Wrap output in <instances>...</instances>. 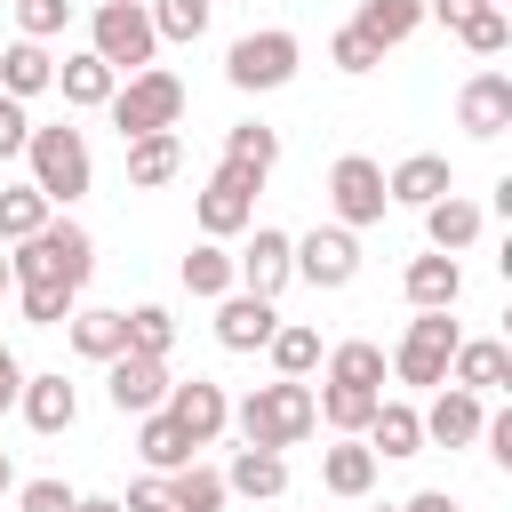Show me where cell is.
Returning <instances> with one entry per match:
<instances>
[{
	"label": "cell",
	"mask_w": 512,
	"mask_h": 512,
	"mask_svg": "<svg viewBox=\"0 0 512 512\" xmlns=\"http://www.w3.org/2000/svg\"><path fill=\"white\" fill-rule=\"evenodd\" d=\"M232 424H240V440L248 448H296L320 416H312V384H296V376H272V384H256L240 408H232Z\"/></svg>",
	"instance_id": "6da1fadb"
},
{
	"label": "cell",
	"mask_w": 512,
	"mask_h": 512,
	"mask_svg": "<svg viewBox=\"0 0 512 512\" xmlns=\"http://www.w3.org/2000/svg\"><path fill=\"white\" fill-rule=\"evenodd\" d=\"M8 272H16V288L24 280H56V288H88V272H96V240H88V224H40L32 240H16V256H8Z\"/></svg>",
	"instance_id": "7a4b0ae2"
},
{
	"label": "cell",
	"mask_w": 512,
	"mask_h": 512,
	"mask_svg": "<svg viewBox=\"0 0 512 512\" xmlns=\"http://www.w3.org/2000/svg\"><path fill=\"white\" fill-rule=\"evenodd\" d=\"M24 168H32V192L48 200V208H72L88 184H96V160H88V136L80 128H32V144H24Z\"/></svg>",
	"instance_id": "3957f363"
},
{
	"label": "cell",
	"mask_w": 512,
	"mask_h": 512,
	"mask_svg": "<svg viewBox=\"0 0 512 512\" xmlns=\"http://www.w3.org/2000/svg\"><path fill=\"white\" fill-rule=\"evenodd\" d=\"M112 128H120V144H136V136H168L176 120H184V80L168 72V64H144V72H128V88H112Z\"/></svg>",
	"instance_id": "277c9868"
},
{
	"label": "cell",
	"mask_w": 512,
	"mask_h": 512,
	"mask_svg": "<svg viewBox=\"0 0 512 512\" xmlns=\"http://www.w3.org/2000/svg\"><path fill=\"white\" fill-rule=\"evenodd\" d=\"M296 64H304V40L280 32V24H264V32H248V40L224 48V80H232L240 96H272V88H288Z\"/></svg>",
	"instance_id": "5b68a950"
},
{
	"label": "cell",
	"mask_w": 512,
	"mask_h": 512,
	"mask_svg": "<svg viewBox=\"0 0 512 512\" xmlns=\"http://www.w3.org/2000/svg\"><path fill=\"white\" fill-rule=\"evenodd\" d=\"M88 56H104L112 72H144L160 56V32L144 16V0H96L88 16Z\"/></svg>",
	"instance_id": "8992f818"
},
{
	"label": "cell",
	"mask_w": 512,
	"mask_h": 512,
	"mask_svg": "<svg viewBox=\"0 0 512 512\" xmlns=\"http://www.w3.org/2000/svg\"><path fill=\"white\" fill-rule=\"evenodd\" d=\"M256 192H264V168L248 160H216V176L200 184V232L208 240H232L256 224Z\"/></svg>",
	"instance_id": "52a82bcc"
},
{
	"label": "cell",
	"mask_w": 512,
	"mask_h": 512,
	"mask_svg": "<svg viewBox=\"0 0 512 512\" xmlns=\"http://www.w3.org/2000/svg\"><path fill=\"white\" fill-rule=\"evenodd\" d=\"M456 344H464V328H456L448 312H416L408 336H400V352H392V376H400V384H448Z\"/></svg>",
	"instance_id": "ba28073f"
},
{
	"label": "cell",
	"mask_w": 512,
	"mask_h": 512,
	"mask_svg": "<svg viewBox=\"0 0 512 512\" xmlns=\"http://www.w3.org/2000/svg\"><path fill=\"white\" fill-rule=\"evenodd\" d=\"M328 208H336V224L344 232H360V224H384V168L368 160V152H344L336 168H328Z\"/></svg>",
	"instance_id": "9c48e42d"
},
{
	"label": "cell",
	"mask_w": 512,
	"mask_h": 512,
	"mask_svg": "<svg viewBox=\"0 0 512 512\" xmlns=\"http://www.w3.org/2000/svg\"><path fill=\"white\" fill-rule=\"evenodd\" d=\"M288 256H296V280H312V288H352V272H360V240H352L344 224L304 232Z\"/></svg>",
	"instance_id": "30bf717a"
},
{
	"label": "cell",
	"mask_w": 512,
	"mask_h": 512,
	"mask_svg": "<svg viewBox=\"0 0 512 512\" xmlns=\"http://www.w3.org/2000/svg\"><path fill=\"white\" fill-rule=\"evenodd\" d=\"M288 248H296L288 232L256 224V240H248V248L232 256V288H248V296H264V304H272V296H280V288L296 280V256H288Z\"/></svg>",
	"instance_id": "8fae6325"
},
{
	"label": "cell",
	"mask_w": 512,
	"mask_h": 512,
	"mask_svg": "<svg viewBox=\"0 0 512 512\" xmlns=\"http://www.w3.org/2000/svg\"><path fill=\"white\" fill-rule=\"evenodd\" d=\"M104 400H112L120 416H152V408L168 400V360H144V352L104 360Z\"/></svg>",
	"instance_id": "7c38bea8"
},
{
	"label": "cell",
	"mask_w": 512,
	"mask_h": 512,
	"mask_svg": "<svg viewBox=\"0 0 512 512\" xmlns=\"http://www.w3.org/2000/svg\"><path fill=\"white\" fill-rule=\"evenodd\" d=\"M160 408L184 424V440H192V448L224 440V424H232V400H224V384H208V376H192V384H168V400H160Z\"/></svg>",
	"instance_id": "4fadbf2b"
},
{
	"label": "cell",
	"mask_w": 512,
	"mask_h": 512,
	"mask_svg": "<svg viewBox=\"0 0 512 512\" xmlns=\"http://www.w3.org/2000/svg\"><path fill=\"white\" fill-rule=\"evenodd\" d=\"M456 128L464 136H504L512 128V72H472L456 88Z\"/></svg>",
	"instance_id": "5bb4252c"
},
{
	"label": "cell",
	"mask_w": 512,
	"mask_h": 512,
	"mask_svg": "<svg viewBox=\"0 0 512 512\" xmlns=\"http://www.w3.org/2000/svg\"><path fill=\"white\" fill-rule=\"evenodd\" d=\"M272 328H280V312H272L264 296H248V288L216 296V344H224V352H264Z\"/></svg>",
	"instance_id": "9a60e30c"
},
{
	"label": "cell",
	"mask_w": 512,
	"mask_h": 512,
	"mask_svg": "<svg viewBox=\"0 0 512 512\" xmlns=\"http://www.w3.org/2000/svg\"><path fill=\"white\" fill-rule=\"evenodd\" d=\"M448 384H456V392H504V384H512V344H496V336H464L456 360H448Z\"/></svg>",
	"instance_id": "2e32d148"
},
{
	"label": "cell",
	"mask_w": 512,
	"mask_h": 512,
	"mask_svg": "<svg viewBox=\"0 0 512 512\" xmlns=\"http://www.w3.org/2000/svg\"><path fill=\"white\" fill-rule=\"evenodd\" d=\"M416 424H424V440H440V448H472V440H480V424H488V408H480V392L440 384V400H432Z\"/></svg>",
	"instance_id": "e0dca14e"
},
{
	"label": "cell",
	"mask_w": 512,
	"mask_h": 512,
	"mask_svg": "<svg viewBox=\"0 0 512 512\" xmlns=\"http://www.w3.org/2000/svg\"><path fill=\"white\" fill-rule=\"evenodd\" d=\"M480 200H464V192H440L432 208H424V240H432V256H456V248H472L480 240Z\"/></svg>",
	"instance_id": "ac0fdd59"
},
{
	"label": "cell",
	"mask_w": 512,
	"mask_h": 512,
	"mask_svg": "<svg viewBox=\"0 0 512 512\" xmlns=\"http://www.w3.org/2000/svg\"><path fill=\"white\" fill-rule=\"evenodd\" d=\"M400 288H408L416 312H456V296H464V264H456V256H416V264L400 272Z\"/></svg>",
	"instance_id": "d6986e66"
},
{
	"label": "cell",
	"mask_w": 512,
	"mask_h": 512,
	"mask_svg": "<svg viewBox=\"0 0 512 512\" xmlns=\"http://www.w3.org/2000/svg\"><path fill=\"white\" fill-rule=\"evenodd\" d=\"M16 408H24V424L32 432H72V416H80V392L64 384V376H24V392H16Z\"/></svg>",
	"instance_id": "ffe728a7"
},
{
	"label": "cell",
	"mask_w": 512,
	"mask_h": 512,
	"mask_svg": "<svg viewBox=\"0 0 512 512\" xmlns=\"http://www.w3.org/2000/svg\"><path fill=\"white\" fill-rule=\"evenodd\" d=\"M424 24V0H352V32L384 56V48H400L408 32Z\"/></svg>",
	"instance_id": "44dd1931"
},
{
	"label": "cell",
	"mask_w": 512,
	"mask_h": 512,
	"mask_svg": "<svg viewBox=\"0 0 512 512\" xmlns=\"http://www.w3.org/2000/svg\"><path fill=\"white\" fill-rule=\"evenodd\" d=\"M56 88H64V104L104 112V104H112V88H120V72H112L104 56H88V48H80V56H64V64H56Z\"/></svg>",
	"instance_id": "7402d4cb"
},
{
	"label": "cell",
	"mask_w": 512,
	"mask_h": 512,
	"mask_svg": "<svg viewBox=\"0 0 512 512\" xmlns=\"http://www.w3.org/2000/svg\"><path fill=\"white\" fill-rule=\"evenodd\" d=\"M440 192H456V184H448V160H440V152H408V160H400V168L384 176V200H408V208H432Z\"/></svg>",
	"instance_id": "603a6c76"
},
{
	"label": "cell",
	"mask_w": 512,
	"mask_h": 512,
	"mask_svg": "<svg viewBox=\"0 0 512 512\" xmlns=\"http://www.w3.org/2000/svg\"><path fill=\"white\" fill-rule=\"evenodd\" d=\"M136 456H144V472H184V464H192L200 448L184 440V424H176L168 408H152V416L136 424Z\"/></svg>",
	"instance_id": "cb8c5ba5"
},
{
	"label": "cell",
	"mask_w": 512,
	"mask_h": 512,
	"mask_svg": "<svg viewBox=\"0 0 512 512\" xmlns=\"http://www.w3.org/2000/svg\"><path fill=\"white\" fill-rule=\"evenodd\" d=\"M368 456H424V424L408 400H376L368 416Z\"/></svg>",
	"instance_id": "d4e9b609"
},
{
	"label": "cell",
	"mask_w": 512,
	"mask_h": 512,
	"mask_svg": "<svg viewBox=\"0 0 512 512\" xmlns=\"http://www.w3.org/2000/svg\"><path fill=\"white\" fill-rule=\"evenodd\" d=\"M40 88H56V56L40 48V40H16V48H0V96H40Z\"/></svg>",
	"instance_id": "484cf974"
},
{
	"label": "cell",
	"mask_w": 512,
	"mask_h": 512,
	"mask_svg": "<svg viewBox=\"0 0 512 512\" xmlns=\"http://www.w3.org/2000/svg\"><path fill=\"white\" fill-rule=\"evenodd\" d=\"M176 168H184V136H176V128H168V136H136V144H128V184H136V192H160Z\"/></svg>",
	"instance_id": "4316f807"
},
{
	"label": "cell",
	"mask_w": 512,
	"mask_h": 512,
	"mask_svg": "<svg viewBox=\"0 0 512 512\" xmlns=\"http://www.w3.org/2000/svg\"><path fill=\"white\" fill-rule=\"evenodd\" d=\"M72 352L80 360H120L128 352V312H104V304L72 312Z\"/></svg>",
	"instance_id": "83f0119b"
},
{
	"label": "cell",
	"mask_w": 512,
	"mask_h": 512,
	"mask_svg": "<svg viewBox=\"0 0 512 512\" xmlns=\"http://www.w3.org/2000/svg\"><path fill=\"white\" fill-rule=\"evenodd\" d=\"M328 384H352V392H376V400H384V344L344 336V344L328 352Z\"/></svg>",
	"instance_id": "f1b7e54d"
},
{
	"label": "cell",
	"mask_w": 512,
	"mask_h": 512,
	"mask_svg": "<svg viewBox=\"0 0 512 512\" xmlns=\"http://www.w3.org/2000/svg\"><path fill=\"white\" fill-rule=\"evenodd\" d=\"M312 416H320L336 440H360V432H368V416H376V392H352V384H320V392H312Z\"/></svg>",
	"instance_id": "f546056e"
},
{
	"label": "cell",
	"mask_w": 512,
	"mask_h": 512,
	"mask_svg": "<svg viewBox=\"0 0 512 512\" xmlns=\"http://www.w3.org/2000/svg\"><path fill=\"white\" fill-rule=\"evenodd\" d=\"M320 488H328V496H368V488H376V456H368V440H336V448L320 456Z\"/></svg>",
	"instance_id": "4dcf8cb0"
},
{
	"label": "cell",
	"mask_w": 512,
	"mask_h": 512,
	"mask_svg": "<svg viewBox=\"0 0 512 512\" xmlns=\"http://www.w3.org/2000/svg\"><path fill=\"white\" fill-rule=\"evenodd\" d=\"M224 488H232V496H288V456H272V448H240L232 472H224Z\"/></svg>",
	"instance_id": "1f68e13d"
},
{
	"label": "cell",
	"mask_w": 512,
	"mask_h": 512,
	"mask_svg": "<svg viewBox=\"0 0 512 512\" xmlns=\"http://www.w3.org/2000/svg\"><path fill=\"white\" fill-rule=\"evenodd\" d=\"M224 496H232V488H224V472H216V464H200V456H192L184 472H168V512H224Z\"/></svg>",
	"instance_id": "d6a6232c"
},
{
	"label": "cell",
	"mask_w": 512,
	"mask_h": 512,
	"mask_svg": "<svg viewBox=\"0 0 512 512\" xmlns=\"http://www.w3.org/2000/svg\"><path fill=\"white\" fill-rule=\"evenodd\" d=\"M264 352H272V368H280V376H296V384H304V376L320 368V328H304V320H280Z\"/></svg>",
	"instance_id": "836d02e7"
},
{
	"label": "cell",
	"mask_w": 512,
	"mask_h": 512,
	"mask_svg": "<svg viewBox=\"0 0 512 512\" xmlns=\"http://www.w3.org/2000/svg\"><path fill=\"white\" fill-rule=\"evenodd\" d=\"M16 312H24L32 328H64V320L80 312V288H56V280H24V288H16Z\"/></svg>",
	"instance_id": "e575fe53"
},
{
	"label": "cell",
	"mask_w": 512,
	"mask_h": 512,
	"mask_svg": "<svg viewBox=\"0 0 512 512\" xmlns=\"http://www.w3.org/2000/svg\"><path fill=\"white\" fill-rule=\"evenodd\" d=\"M176 272H184V288H192V296H232V256H224V240H200Z\"/></svg>",
	"instance_id": "d590c367"
},
{
	"label": "cell",
	"mask_w": 512,
	"mask_h": 512,
	"mask_svg": "<svg viewBox=\"0 0 512 512\" xmlns=\"http://www.w3.org/2000/svg\"><path fill=\"white\" fill-rule=\"evenodd\" d=\"M40 224H48V200H40L32 184H8V192H0V248H16V240H32Z\"/></svg>",
	"instance_id": "8d00e7d4"
},
{
	"label": "cell",
	"mask_w": 512,
	"mask_h": 512,
	"mask_svg": "<svg viewBox=\"0 0 512 512\" xmlns=\"http://www.w3.org/2000/svg\"><path fill=\"white\" fill-rule=\"evenodd\" d=\"M168 344H176V312H168V304H136V312H128V352L168 360Z\"/></svg>",
	"instance_id": "74e56055"
},
{
	"label": "cell",
	"mask_w": 512,
	"mask_h": 512,
	"mask_svg": "<svg viewBox=\"0 0 512 512\" xmlns=\"http://www.w3.org/2000/svg\"><path fill=\"white\" fill-rule=\"evenodd\" d=\"M456 40H464V48H472V56H504V48H512V16H504V8H488V0H480V8H472V16H464V24H456Z\"/></svg>",
	"instance_id": "f35d334b"
},
{
	"label": "cell",
	"mask_w": 512,
	"mask_h": 512,
	"mask_svg": "<svg viewBox=\"0 0 512 512\" xmlns=\"http://www.w3.org/2000/svg\"><path fill=\"white\" fill-rule=\"evenodd\" d=\"M144 16H152L160 40H200V32H208V0H152Z\"/></svg>",
	"instance_id": "ab89813d"
},
{
	"label": "cell",
	"mask_w": 512,
	"mask_h": 512,
	"mask_svg": "<svg viewBox=\"0 0 512 512\" xmlns=\"http://www.w3.org/2000/svg\"><path fill=\"white\" fill-rule=\"evenodd\" d=\"M224 160H248V168H264V176H272V160H280V136H272L264 120H240V128L224 136Z\"/></svg>",
	"instance_id": "60d3db41"
},
{
	"label": "cell",
	"mask_w": 512,
	"mask_h": 512,
	"mask_svg": "<svg viewBox=\"0 0 512 512\" xmlns=\"http://www.w3.org/2000/svg\"><path fill=\"white\" fill-rule=\"evenodd\" d=\"M16 24H24V40H56L64 24H72V0H16Z\"/></svg>",
	"instance_id": "b9f144b4"
},
{
	"label": "cell",
	"mask_w": 512,
	"mask_h": 512,
	"mask_svg": "<svg viewBox=\"0 0 512 512\" xmlns=\"http://www.w3.org/2000/svg\"><path fill=\"white\" fill-rule=\"evenodd\" d=\"M328 64H336V72H352V80H360V72H376V64H384V56H376V48H368V40H360V32H352V24H344V32H336V40H328Z\"/></svg>",
	"instance_id": "7bdbcfd3"
},
{
	"label": "cell",
	"mask_w": 512,
	"mask_h": 512,
	"mask_svg": "<svg viewBox=\"0 0 512 512\" xmlns=\"http://www.w3.org/2000/svg\"><path fill=\"white\" fill-rule=\"evenodd\" d=\"M16 512H72V488L64 480H24L16 488Z\"/></svg>",
	"instance_id": "ee69618b"
},
{
	"label": "cell",
	"mask_w": 512,
	"mask_h": 512,
	"mask_svg": "<svg viewBox=\"0 0 512 512\" xmlns=\"http://www.w3.org/2000/svg\"><path fill=\"white\" fill-rule=\"evenodd\" d=\"M24 144H32V112H24L16 96H0V160H16Z\"/></svg>",
	"instance_id": "f6af8a7d"
},
{
	"label": "cell",
	"mask_w": 512,
	"mask_h": 512,
	"mask_svg": "<svg viewBox=\"0 0 512 512\" xmlns=\"http://www.w3.org/2000/svg\"><path fill=\"white\" fill-rule=\"evenodd\" d=\"M120 512H168V472H144L136 488H128V504Z\"/></svg>",
	"instance_id": "bcb514c9"
},
{
	"label": "cell",
	"mask_w": 512,
	"mask_h": 512,
	"mask_svg": "<svg viewBox=\"0 0 512 512\" xmlns=\"http://www.w3.org/2000/svg\"><path fill=\"white\" fill-rule=\"evenodd\" d=\"M472 8H480V0H424V16H440V24H448V32H456V24H464V16H472Z\"/></svg>",
	"instance_id": "7dc6e473"
},
{
	"label": "cell",
	"mask_w": 512,
	"mask_h": 512,
	"mask_svg": "<svg viewBox=\"0 0 512 512\" xmlns=\"http://www.w3.org/2000/svg\"><path fill=\"white\" fill-rule=\"evenodd\" d=\"M400 512H456V496H448V488H424V496H408Z\"/></svg>",
	"instance_id": "c3c4849f"
},
{
	"label": "cell",
	"mask_w": 512,
	"mask_h": 512,
	"mask_svg": "<svg viewBox=\"0 0 512 512\" xmlns=\"http://www.w3.org/2000/svg\"><path fill=\"white\" fill-rule=\"evenodd\" d=\"M72 512H120V496H72Z\"/></svg>",
	"instance_id": "681fc988"
},
{
	"label": "cell",
	"mask_w": 512,
	"mask_h": 512,
	"mask_svg": "<svg viewBox=\"0 0 512 512\" xmlns=\"http://www.w3.org/2000/svg\"><path fill=\"white\" fill-rule=\"evenodd\" d=\"M0 384H24V368H16V352L0 344Z\"/></svg>",
	"instance_id": "f907efd6"
},
{
	"label": "cell",
	"mask_w": 512,
	"mask_h": 512,
	"mask_svg": "<svg viewBox=\"0 0 512 512\" xmlns=\"http://www.w3.org/2000/svg\"><path fill=\"white\" fill-rule=\"evenodd\" d=\"M8 488H16V464H8V448H0V496H8Z\"/></svg>",
	"instance_id": "816d5d0a"
},
{
	"label": "cell",
	"mask_w": 512,
	"mask_h": 512,
	"mask_svg": "<svg viewBox=\"0 0 512 512\" xmlns=\"http://www.w3.org/2000/svg\"><path fill=\"white\" fill-rule=\"evenodd\" d=\"M8 296H16V272H8V256H0V304H8Z\"/></svg>",
	"instance_id": "f5cc1de1"
},
{
	"label": "cell",
	"mask_w": 512,
	"mask_h": 512,
	"mask_svg": "<svg viewBox=\"0 0 512 512\" xmlns=\"http://www.w3.org/2000/svg\"><path fill=\"white\" fill-rule=\"evenodd\" d=\"M16 392H24V384H0V416H8V408H16Z\"/></svg>",
	"instance_id": "db71d44e"
},
{
	"label": "cell",
	"mask_w": 512,
	"mask_h": 512,
	"mask_svg": "<svg viewBox=\"0 0 512 512\" xmlns=\"http://www.w3.org/2000/svg\"><path fill=\"white\" fill-rule=\"evenodd\" d=\"M488 8H504V0H488Z\"/></svg>",
	"instance_id": "11a10c76"
},
{
	"label": "cell",
	"mask_w": 512,
	"mask_h": 512,
	"mask_svg": "<svg viewBox=\"0 0 512 512\" xmlns=\"http://www.w3.org/2000/svg\"><path fill=\"white\" fill-rule=\"evenodd\" d=\"M208 8H216V0H208Z\"/></svg>",
	"instance_id": "9f6ffc18"
}]
</instances>
